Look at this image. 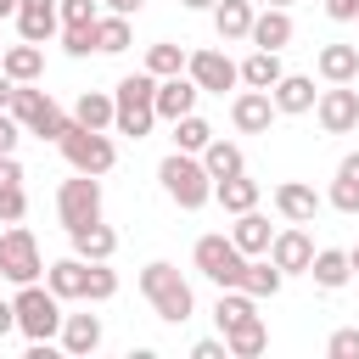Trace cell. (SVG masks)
<instances>
[{
  "mask_svg": "<svg viewBox=\"0 0 359 359\" xmlns=\"http://www.w3.org/2000/svg\"><path fill=\"white\" fill-rule=\"evenodd\" d=\"M157 180H163L168 202L185 208V213H196V208L213 202V174H208V163H202L196 151H168V157L157 163Z\"/></svg>",
  "mask_w": 359,
  "mask_h": 359,
  "instance_id": "obj_1",
  "label": "cell"
},
{
  "mask_svg": "<svg viewBox=\"0 0 359 359\" xmlns=\"http://www.w3.org/2000/svg\"><path fill=\"white\" fill-rule=\"evenodd\" d=\"M140 292H146V303H151V314L157 320H168V325H185L191 314H196V297H191V280L174 269V264H146L140 269Z\"/></svg>",
  "mask_w": 359,
  "mask_h": 359,
  "instance_id": "obj_2",
  "label": "cell"
},
{
  "mask_svg": "<svg viewBox=\"0 0 359 359\" xmlns=\"http://www.w3.org/2000/svg\"><path fill=\"white\" fill-rule=\"evenodd\" d=\"M112 101H118L112 129L129 135V140H146L151 123H157V73H129V79H118Z\"/></svg>",
  "mask_w": 359,
  "mask_h": 359,
  "instance_id": "obj_3",
  "label": "cell"
},
{
  "mask_svg": "<svg viewBox=\"0 0 359 359\" xmlns=\"http://www.w3.org/2000/svg\"><path fill=\"white\" fill-rule=\"evenodd\" d=\"M11 309H17V331L28 337V342H50V337H62V297L50 292V286H39V280H28V286H17V297H11Z\"/></svg>",
  "mask_w": 359,
  "mask_h": 359,
  "instance_id": "obj_4",
  "label": "cell"
},
{
  "mask_svg": "<svg viewBox=\"0 0 359 359\" xmlns=\"http://www.w3.org/2000/svg\"><path fill=\"white\" fill-rule=\"evenodd\" d=\"M62 157L79 168V174H107L118 163V146L107 140V129H84V123H67V135L56 140Z\"/></svg>",
  "mask_w": 359,
  "mask_h": 359,
  "instance_id": "obj_5",
  "label": "cell"
},
{
  "mask_svg": "<svg viewBox=\"0 0 359 359\" xmlns=\"http://www.w3.org/2000/svg\"><path fill=\"white\" fill-rule=\"evenodd\" d=\"M191 258H196V269L224 292V286H241V275H247V252L230 241V236H202L196 247H191Z\"/></svg>",
  "mask_w": 359,
  "mask_h": 359,
  "instance_id": "obj_6",
  "label": "cell"
},
{
  "mask_svg": "<svg viewBox=\"0 0 359 359\" xmlns=\"http://www.w3.org/2000/svg\"><path fill=\"white\" fill-rule=\"evenodd\" d=\"M39 275H45V258H39V241H34V230H22V224L0 230V280H11V286H28V280H39Z\"/></svg>",
  "mask_w": 359,
  "mask_h": 359,
  "instance_id": "obj_7",
  "label": "cell"
},
{
  "mask_svg": "<svg viewBox=\"0 0 359 359\" xmlns=\"http://www.w3.org/2000/svg\"><path fill=\"white\" fill-rule=\"evenodd\" d=\"M56 219L67 230L101 219V174H79L73 168V180H62V191H56Z\"/></svg>",
  "mask_w": 359,
  "mask_h": 359,
  "instance_id": "obj_8",
  "label": "cell"
},
{
  "mask_svg": "<svg viewBox=\"0 0 359 359\" xmlns=\"http://www.w3.org/2000/svg\"><path fill=\"white\" fill-rule=\"evenodd\" d=\"M185 73L196 79L202 95H224V90L241 84V62H230L224 50H191V56H185Z\"/></svg>",
  "mask_w": 359,
  "mask_h": 359,
  "instance_id": "obj_9",
  "label": "cell"
},
{
  "mask_svg": "<svg viewBox=\"0 0 359 359\" xmlns=\"http://www.w3.org/2000/svg\"><path fill=\"white\" fill-rule=\"evenodd\" d=\"M314 118H320V129H325V135H348V129H359V90H348V84L320 90Z\"/></svg>",
  "mask_w": 359,
  "mask_h": 359,
  "instance_id": "obj_10",
  "label": "cell"
},
{
  "mask_svg": "<svg viewBox=\"0 0 359 359\" xmlns=\"http://www.w3.org/2000/svg\"><path fill=\"white\" fill-rule=\"evenodd\" d=\"M275 118H280V107H275L269 90H241V95L230 101V123H236L241 135H269Z\"/></svg>",
  "mask_w": 359,
  "mask_h": 359,
  "instance_id": "obj_11",
  "label": "cell"
},
{
  "mask_svg": "<svg viewBox=\"0 0 359 359\" xmlns=\"http://www.w3.org/2000/svg\"><path fill=\"white\" fill-rule=\"evenodd\" d=\"M196 79L191 73H168V79H157V118L163 123H180L185 112H196Z\"/></svg>",
  "mask_w": 359,
  "mask_h": 359,
  "instance_id": "obj_12",
  "label": "cell"
},
{
  "mask_svg": "<svg viewBox=\"0 0 359 359\" xmlns=\"http://www.w3.org/2000/svg\"><path fill=\"white\" fill-rule=\"evenodd\" d=\"M269 258L280 264V275H309V264H314V241H309V230H303V224H292V230H275V241H269Z\"/></svg>",
  "mask_w": 359,
  "mask_h": 359,
  "instance_id": "obj_13",
  "label": "cell"
},
{
  "mask_svg": "<svg viewBox=\"0 0 359 359\" xmlns=\"http://www.w3.org/2000/svg\"><path fill=\"white\" fill-rule=\"evenodd\" d=\"M275 213H280L286 224H314V213H320V191L303 185V180H280V185H275Z\"/></svg>",
  "mask_w": 359,
  "mask_h": 359,
  "instance_id": "obj_14",
  "label": "cell"
},
{
  "mask_svg": "<svg viewBox=\"0 0 359 359\" xmlns=\"http://www.w3.org/2000/svg\"><path fill=\"white\" fill-rule=\"evenodd\" d=\"M258 50H286L292 45V11L286 6H264L258 17H252V34H247Z\"/></svg>",
  "mask_w": 359,
  "mask_h": 359,
  "instance_id": "obj_15",
  "label": "cell"
},
{
  "mask_svg": "<svg viewBox=\"0 0 359 359\" xmlns=\"http://www.w3.org/2000/svg\"><path fill=\"white\" fill-rule=\"evenodd\" d=\"M269 95H275V107H280L286 118L314 112V101H320V90H314V79H309V73H280V84H275Z\"/></svg>",
  "mask_w": 359,
  "mask_h": 359,
  "instance_id": "obj_16",
  "label": "cell"
},
{
  "mask_svg": "<svg viewBox=\"0 0 359 359\" xmlns=\"http://www.w3.org/2000/svg\"><path fill=\"white\" fill-rule=\"evenodd\" d=\"M230 241H236L247 258H264V252H269V241H275V230H269V219H264L258 208H247V213H236V224H230Z\"/></svg>",
  "mask_w": 359,
  "mask_h": 359,
  "instance_id": "obj_17",
  "label": "cell"
},
{
  "mask_svg": "<svg viewBox=\"0 0 359 359\" xmlns=\"http://www.w3.org/2000/svg\"><path fill=\"white\" fill-rule=\"evenodd\" d=\"M67 241H73V252H79L84 264H101V258H112V252H118V236H112V224H101V219H90V224L67 230Z\"/></svg>",
  "mask_w": 359,
  "mask_h": 359,
  "instance_id": "obj_18",
  "label": "cell"
},
{
  "mask_svg": "<svg viewBox=\"0 0 359 359\" xmlns=\"http://www.w3.org/2000/svg\"><path fill=\"white\" fill-rule=\"evenodd\" d=\"M309 275H314V286H320V292H342V286L353 280V258H348L342 247H320V252H314V264H309Z\"/></svg>",
  "mask_w": 359,
  "mask_h": 359,
  "instance_id": "obj_19",
  "label": "cell"
},
{
  "mask_svg": "<svg viewBox=\"0 0 359 359\" xmlns=\"http://www.w3.org/2000/svg\"><path fill=\"white\" fill-rule=\"evenodd\" d=\"M84 280H90V264L73 252V258H56V264H45V286L62 297V303H73V297H84Z\"/></svg>",
  "mask_w": 359,
  "mask_h": 359,
  "instance_id": "obj_20",
  "label": "cell"
},
{
  "mask_svg": "<svg viewBox=\"0 0 359 359\" xmlns=\"http://www.w3.org/2000/svg\"><path fill=\"white\" fill-rule=\"evenodd\" d=\"M320 79L325 84H353L359 79V45H320Z\"/></svg>",
  "mask_w": 359,
  "mask_h": 359,
  "instance_id": "obj_21",
  "label": "cell"
},
{
  "mask_svg": "<svg viewBox=\"0 0 359 359\" xmlns=\"http://www.w3.org/2000/svg\"><path fill=\"white\" fill-rule=\"evenodd\" d=\"M0 67H6L17 84H39V73H45V50H39L34 39H22V45H6Z\"/></svg>",
  "mask_w": 359,
  "mask_h": 359,
  "instance_id": "obj_22",
  "label": "cell"
},
{
  "mask_svg": "<svg viewBox=\"0 0 359 359\" xmlns=\"http://www.w3.org/2000/svg\"><path fill=\"white\" fill-rule=\"evenodd\" d=\"M213 202L224 213H247V208H258V180H247V168L230 180H213Z\"/></svg>",
  "mask_w": 359,
  "mask_h": 359,
  "instance_id": "obj_23",
  "label": "cell"
},
{
  "mask_svg": "<svg viewBox=\"0 0 359 359\" xmlns=\"http://www.w3.org/2000/svg\"><path fill=\"white\" fill-rule=\"evenodd\" d=\"M224 348H230V359H258V353L269 348V325L252 314V320H241V325L224 331Z\"/></svg>",
  "mask_w": 359,
  "mask_h": 359,
  "instance_id": "obj_24",
  "label": "cell"
},
{
  "mask_svg": "<svg viewBox=\"0 0 359 359\" xmlns=\"http://www.w3.org/2000/svg\"><path fill=\"white\" fill-rule=\"evenodd\" d=\"M337 213H359V151H348L337 163V180H331V196H325Z\"/></svg>",
  "mask_w": 359,
  "mask_h": 359,
  "instance_id": "obj_25",
  "label": "cell"
},
{
  "mask_svg": "<svg viewBox=\"0 0 359 359\" xmlns=\"http://www.w3.org/2000/svg\"><path fill=\"white\" fill-rule=\"evenodd\" d=\"M280 73H286V67H280V50H258V45H252V56L241 62V84H247V90H275Z\"/></svg>",
  "mask_w": 359,
  "mask_h": 359,
  "instance_id": "obj_26",
  "label": "cell"
},
{
  "mask_svg": "<svg viewBox=\"0 0 359 359\" xmlns=\"http://www.w3.org/2000/svg\"><path fill=\"white\" fill-rule=\"evenodd\" d=\"M112 118H118V101L107 90H84L73 101V123H84V129H112Z\"/></svg>",
  "mask_w": 359,
  "mask_h": 359,
  "instance_id": "obj_27",
  "label": "cell"
},
{
  "mask_svg": "<svg viewBox=\"0 0 359 359\" xmlns=\"http://www.w3.org/2000/svg\"><path fill=\"white\" fill-rule=\"evenodd\" d=\"M252 0H219L213 6V28H219V39H247L252 34Z\"/></svg>",
  "mask_w": 359,
  "mask_h": 359,
  "instance_id": "obj_28",
  "label": "cell"
},
{
  "mask_svg": "<svg viewBox=\"0 0 359 359\" xmlns=\"http://www.w3.org/2000/svg\"><path fill=\"white\" fill-rule=\"evenodd\" d=\"M56 28H62V11H56V6H17V34H22V39L45 45Z\"/></svg>",
  "mask_w": 359,
  "mask_h": 359,
  "instance_id": "obj_29",
  "label": "cell"
},
{
  "mask_svg": "<svg viewBox=\"0 0 359 359\" xmlns=\"http://www.w3.org/2000/svg\"><path fill=\"white\" fill-rule=\"evenodd\" d=\"M286 286V275H280V264L264 252V258H247V275H241V292H252V297H275Z\"/></svg>",
  "mask_w": 359,
  "mask_h": 359,
  "instance_id": "obj_30",
  "label": "cell"
},
{
  "mask_svg": "<svg viewBox=\"0 0 359 359\" xmlns=\"http://www.w3.org/2000/svg\"><path fill=\"white\" fill-rule=\"evenodd\" d=\"M62 348L67 353H95L101 348V320L95 314H67L62 320Z\"/></svg>",
  "mask_w": 359,
  "mask_h": 359,
  "instance_id": "obj_31",
  "label": "cell"
},
{
  "mask_svg": "<svg viewBox=\"0 0 359 359\" xmlns=\"http://www.w3.org/2000/svg\"><path fill=\"white\" fill-rule=\"evenodd\" d=\"M202 163H208V174H213V180H230V174H241V168H247L241 146H236V140H219V135L202 146Z\"/></svg>",
  "mask_w": 359,
  "mask_h": 359,
  "instance_id": "obj_32",
  "label": "cell"
},
{
  "mask_svg": "<svg viewBox=\"0 0 359 359\" xmlns=\"http://www.w3.org/2000/svg\"><path fill=\"white\" fill-rule=\"evenodd\" d=\"M67 123H73V118H67V112H62V107H56V101L45 95V101L34 107V118H28L22 129H28V135H39V140H62V135H67Z\"/></svg>",
  "mask_w": 359,
  "mask_h": 359,
  "instance_id": "obj_33",
  "label": "cell"
},
{
  "mask_svg": "<svg viewBox=\"0 0 359 359\" xmlns=\"http://www.w3.org/2000/svg\"><path fill=\"white\" fill-rule=\"evenodd\" d=\"M95 50H101V56H118V50H129V17H118V11L95 17Z\"/></svg>",
  "mask_w": 359,
  "mask_h": 359,
  "instance_id": "obj_34",
  "label": "cell"
},
{
  "mask_svg": "<svg viewBox=\"0 0 359 359\" xmlns=\"http://www.w3.org/2000/svg\"><path fill=\"white\" fill-rule=\"evenodd\" d=\"M213 140V129H208V118H196V112H185L180 123H174V151H196L202 157V146Z\"/></svg>",
  "mask_w": 359,
  "mask_h": 359,
  "instance_id": "obj_35",
  "label": "cell"
},
{
  "mask_svg": "<svg viewBox=\"0 0 359 359\" xmlns=\"http://www.w3.org/2000/svg\"><path fill=\"white\" fill-rule=\"evenodd\" d=\"M146 73H157V79H168V73H185V50H180L174 39H163V45H146Z\"/></svg>",
  "mask_w": 359,
  "mask_h": 359,
  "instance_id": "obj_36",
  "label": "cell"
},
{
  "mask_svg": "<svg viewBox=\"0 0 359 359\" xmlns=\"http://www.w3.org/2000/svg\"><path fill=\"white\" fill-rule=\"evenodd\" d=\"M84 297H90V303H107V297H118V275L107 269V258H101V264H90V280H84Z\"/></svg>",
  "mask_w": 359,
  "mask_h": 359,
  "instance_id": "obj_37",
  "label": "cell"
},
{
  "mask_svg": "<svg viewBox=\"0 0 359 359\" xmlns=\"http://www.w3.org/2000/svg\"><path fill=\"white\" fill-rule=\"evenodd\" d=\"M62 50L67 56H90L95 50V22H67L62 28Z\"/></svg>",
  "mask_w": 359,
  "mask_h": 359,
  "instance_id": "obj_38",
  "label": "cell"
},
{
  "mask_svg": "<svg viewBox=\"0 0 359 359\" xmlns=\"http://www.w3.org/2000/svg\"><path fill=\"white\" fill-rule=\"evenodd\" d=\"M28 213V191L22 185H0V224H22Z\"/></svg>",
  "mask_w": 359,
  "mask_h": 359,
  "instance_id": "obj_39",
  "label": "cell"
},
{
  "mask_svg": "<svg viewBox=\"0 0 359 359\" xmlns=\"http://www.w3.org/2000/svg\"><path fill=\"white\" fill-rule=\"evenodd\" d=\"M39 101H45V90H34V84H17V95H11V107H6V112H11L17 123H28Z\"/></svg>",
  "mask_w": 359,
  "mask_h": 359,
  "instance_id": "obj_40",
  "label": "cell"
},
{
  "mask_svg": "<svg viewBox=\"0 0 359 359\" xmlns=\"http://www.w3.org/2000/svg\"><path fill=\"white\" fill-rule=\"evenodd\" d=\"M325 353H331V359H359V325H342V331H331Z\"/></svg>",
  "mask_w": 359,
  "mask_h": 359,
  "instance_id": "obj_41",
  "label": "cell"
},
{
  "mask_svg": "<svg viewBox=\"0 0 359 359\" xmlns=\"http://www.w3.org/2000/svg\"><path fill=\"white\" fill-rule=\"evenodd\" d=\"M56 11H62V28H67V22H95V17H101L95 0H62Z\"/></svg>",
  "mask_w": 359,
  "mask_h": 359,
  "instance_id": "obj_42",
  "label": "cell"
},
{
  "mask_svg": "<svg viewBox=\"0 0 359 359\" xmlns=\"http://www.w3.org/2000/svg\"><path fill=\"white\" fill-rule=\"evenodd\" d=\"M17 135H22V123L11 112H0V151H17Z\"/></svg>",
  "mask_w": 359,
  "mask_h": 359,
  "instance_id": "obj_43",
  "label": "cell"
},
{
  "mask_svg": "<svg viewBox=\"0 0 359 359\" xmlns=\"http://www.w3.org/2000/svg\"><path fill=\"white\" fill-rule=\"evenodd\" d=\"M0 185H22V163L11 151H0Z\"/></svg>",
  "mask_w": 359,
  "mask_h": 359,
  "instance_id": "obj_44",
  "label": "cell"
},
{
  "mask_svg": "<svg viewBox=\"0 0 359 359\" xmlns=\"http://www.w3.org/2000/svg\"><path fill=\"white\" fill-rule=\"evenodd\" d=\"M325 17H337V22H353V17H359V0H325Z\"/></svg>",
  "mask_w": 359,
  "mask_h": 359,
  "instance_id": "obj_45",
  "label": "cell"
},
{
  "mask_svg": "<svg viewBox=\"0 0 359 359\" xmlns=\"http://www.w3.org/2000/svg\"><path fill=\"white\" fill-rule=\"evenodd\" d=\"M224 353H230V348H224V342H213V337H202V342L191 348V359H224Z\"/></svg>",
  "mask_w": 359,
  "mask_h": 359,
  "instance_id": "obj_46",
  "label": "cell"
},
{
  "mask_svg": "<svg viewBox=\"0 0 359 359\" xmlns=\"http://www.w3.org/2000/svg\"><path fill=\"white\" fill-rule=\"evenodd\" d=\"M11 95H17V79H11V73H6V67H0V112H6V107H11Z\"/></svg>",
  "mask_w": 359,
  "mask_h": 359,
  "instance_id": "obj_47",
  "label": "cell"
},
{
  "mask_svg": "<svg viewBox=\"0 0 359 359\" xmlns=\"http://www.w3.org/2000/svg\"><path fill=\"white\" fill-rule=\"evenodd\" d=\"M11 331H17V309H11V303H0V337H11Z\"/></svg>",
  "mask_w": 359,
  "mask_h": 359,
  "instance_id": "obj_48",
  "label": "cell"
},
{
  "mask_svg": "<svg viewBox=\"0 0 359 359\" xmlns=\"http://www.w3.org/2000/svg\"><path fill=\"white\" fill-rule=\"evenodd\" d=\"M146 0H107V11H118V17H135Z\"/></svg>",
  "mask_w": 359,
  "mask_h": 359,
  "instance_id": "obj_49",
  "label": "cell"
},
{
  "mask_svg": "<svg viewBox=\"0 0 359 359\" xmlns=\"http://www.w3.org/2000/svg\"><path fill=\"white\" fill-rule=\"evenodd\" d=\"M180 6H191V11H213L219 0H180Z\"/></svg>",
  "mask_w": 359,
  "mask_h": 359,
  "instance_id": "obj_50",
  "label": "cell"
},
{
  "mask_svg": "<svg viewBox=\"0 0 359 359\" xmlns=\"http://www.w3.org/2000/svg\"><path fill=\"white\" fill-rule=\"evenodd\" d=\"M17 6H22V0H0V17H17Z\"/></svg>",
  "mask_w": 359,
  "mask_h": 359,
  "instance_id": "obj_51",
  "label": "cell"
},
{
  "mask_svg": "<svg viewBox=\"0 0 359 359\" xmlns=\"http://www.w3.org/2000/svg\"><path fill=\"white\" fill-rule=\"evenodd\" d=\"M22 6H62V0H22Z\"/></svg>",
  "mask_w": 359,
  "mask_h": 359,
  "instance_id": "obj_52",
  "label": "cell"
},
{
  "mask_svg": "<svg viewBox=\"0 0 359 359\" xmlns=\"http://www.w3.org/2000/svg\"><path fill=\"white\" fill-rule=\"evenodd\" d=\"M348 258H353V275H359V247H353V252H348Z\"/></svg>",
  "mask_w": 359,
  "mask_h": 359,
  "instance_id": "obj_53",
  "label": "cell"
},
{
  "mask_svg": "<svg viewBox=\"0 0 359 359\" xmlns=\"http://www.w3.org/2000/svg\"><path fill=\"white\" fill-rule=\"evenodd\" d=\"M264 6H292V0H264Z\"/></svg>",
  "mask_w": 359,
  "mask_h": 359,
  "instance_id": "obj_54",
  "label": "cell"
},
{
  "mask_svg": "<svg viewBox=\"0 0 359 359\" xmlns=\"http://www.w3.org/2000/svg\"><path fill=\"white\" fill-rule=\"evenodd\" d=\"M0 56H6V45H0Z\"/></svg>",
  "mask_w": 359,
  "mask_h": 359,
  "instance_id": "obj_55",
  "label": "cell"
},
{
  "mask_svg": "<svg viewBox=\"0 0 359 359\" xmlns=\"http://www.w3.org/2000/svg\"><path fill=\"white\" fill-rule=\"evenodd\" d=\"M353 22H359V17H353Z\"/></svg>",
  "mask_w": 359,
  "mask_h": 359,
  "instance_id": "obj_56",
  "label": "cell"
}]
</instances>
